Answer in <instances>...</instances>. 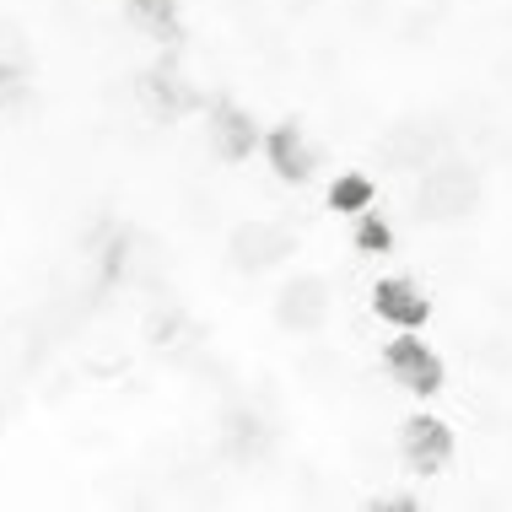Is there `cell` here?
I'll return each mask as SVG.
<instances>
[{"instance_id": "obj_2", "label": "cell", "mask_w": 512, "mask_h": 512, "mask_svg": "<svg viewBox=\"0 0 512 512\" xmlns=\"http://www.w3.org/2000/svg\"><path fill=\"white\" fill-rule=\"evenodd\" d=\"M399 453H405V464L415 475H442L453 459L448 421H437V415H410V421L399 426Z\"/></svg>"}, {"instance_id": "obj_4", "label": "cell", "mask_w": 512, "mask_h": 512, "mask_svg": "<svg viewBox=\"0 0 512 512\" xmlns=\"http://www.w3.org/2000/svg\"><path fill=\"white\" fill-rule=\"evenodd\" d=\"M265 151H270L275 173H281V178H292V184H302V178L313 173V151L302 146V130H297V124H281V130H270Z\"/></svg>"}, {"instance_id": "obj_8", "label": "cell", "mask_w": 512, "mask_h": 512, "mask_svg": "<svg viewBox=\"0 0 512 512\" xmlns=\"http://www.w3.org/2000/svg\"><path fill=\"white\" fill-rule=\"evenodd\" d=\"M356 248H362V254H389L394 248V232H389V221L383 216H356Z\"/></svg>"}, {"instance_id": "obj_5", "label": "cell", "mask_w": 512, "mask_h": 512, "mask_svg": "<svg viewBox=\"0 0 512 512\" xmlns=\"http://www.w3.org/2000/svg\"><path fill=\"white\" fill-rule=\"evenodd\" d=\"M211 141H216V151H221L227 162H243L248 151H254V119L238 114L232 103H221V108H216V130H211Z\"/></svg>"}, {"instance_id": "obj_10", "label": "cell", "mask_w": 512, "mask_h": 512, "mask_svg": "<svg viewBox=\"0 0 512 512\" xmlns=\"http://www.w3.org/2000/svg\"><path fill=\"white\" fill-rule=\"evenodd\" d=\"M378 512H415V496H372Z\"/></svg>"}, {"instance_id": "obj_3", "label": "cell", "mask_w": 512, "mask_h": 512, "mask_svg": "<svg viewBox=\"0 0 512 512\" xmlns=\"http://www.w3.org/2000/svg\"><path fill=\"white\" fill-rule=\"evenodd\" d=\"M372 308H378V318H383V324H394V329H421L426 318H432L426 292L415 281H405V275H389V281L372 286Z\"/></svg>"}, {"instance_id": "obj_1", "label": "cell", "mask_w": 512, "mask_h": 512, "mask_svg": "<svg viewBox=\"0 0 512 512\" xmlns=\"http://www.w3.org/2000/svg\"><path fill=\"white\" fill-rule=\"evenodd\" d=\"M383 362H389V372L399 378V389H410V394H421V399H432L442 394V362H437V351L426 340H415V329H405L399 340L383 345Z\"/></svg>"}, {"instance_id": "obj_9", "label": "cell", "mask_w": 512, "mask_h": 512, "mask_svg": "<svg viewBox=\"0 0 512 512\" xmlns=\"http://www.w3.org/2000/svg\"><path fill=\"white\" fill-rule=\"evenodd\" d=\"M130 11L151 33H173V0H130Z\"/></svg>"}, {"instance_id": "obj_7", "label": "cell", "mask_w": 512, "mask_h": 512, "mask_svg": "<svg viewBox=\"0 0 512 512\" xmlns=\"http://www.w3.org/2000/svg\"><path fill=\"white\" fill-rule=\"evenodd\" d=\"M329 205H335L340 216H362L367 205H372V184H367L362 173H340L335 189H329Z\"/></svg>"}, {"instance_id": "obj_6", "label": "cell", "mask_w": 512, "mask_h": 512, "mask_svg": "<svg viewBox=\"0 0 512 512\" xmlns=\"http://www.w3.org/2000/svg\"><path fill=\"white\" fill-rule=\"evenodd\" d=\"M324 286L318 281H302V286H292V292H286V308H281V318L286 324H302V329H313L318 318H324Z\"/></svg>"}]
</instances>
